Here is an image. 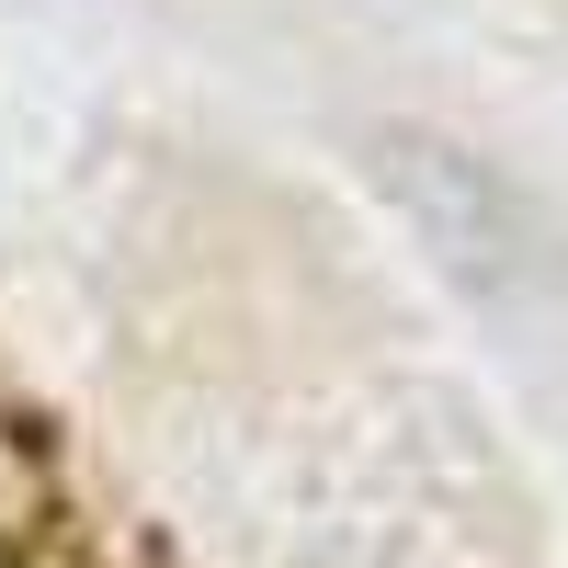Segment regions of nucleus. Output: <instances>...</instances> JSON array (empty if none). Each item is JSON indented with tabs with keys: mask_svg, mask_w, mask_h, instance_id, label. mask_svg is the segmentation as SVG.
Here are the masks:
<instances>
[{
	"mask_svg": "<svg viewBox=\"0 0 568 568\" xmlns=\"http://www.w3.org/2000/svg\"><path fill=\"white\" fill-rule=\"evenodd\" d=\"M0 568H103L69 511V466L45 444V420L0 409Z\"/></svg>",
	"mask_w": 568,
	"mask_h": 568,
	"instance_id": "f257e3e1",
	"label": "nucleus"
}]
</instances>
